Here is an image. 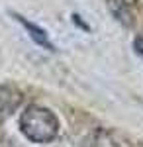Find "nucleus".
<instances>
[{
  "label": "nucleus",
  "instance_id": "nucleus-1",
  "mask_svg": "<svg viewBox=\"0 0 143 147\" xmlns=\"http://www.w3.org/2000/svg\"><path fill=\"white\" fill-rule=\"evenodd\" d=\"M18 125L22 136L32 143H49L59 136L61 122L51 108L39 104H30L24 108L18 118Z\"/></svg>",
  "mask_w": 143,
  "mask_h": 147
},
{
  "label": "nucleus",
  "instance_id": "nucleus-2",
  "mask_svg": "<svg viewBox=\"0 0 143 147\" xmlns=\"http://www.w3.org/2000/svg\"><path fill=\"white\" fill-rule=\"evenodd\" d=\"M14 18L22 24L24 30L28 32V35H30V37H32V39H33V41H35L39 47H43V49H47V51H55V45L51 43V39H49V35H47V32H45L43 28H39L37 24H33V22H30V20H26L24 16H20V14H14Z\"/></svg>",
  "mask_w": 143,
  "mask_h": 147
},
{
  "label": "nucleus",
  "instance_id": "nucleus-3",
  "mask_svg": "<svg viewBox=\"0 0 143 147\" xmlns=\"http://www.w3.org/2000/svg\"><path fill=\"white\" fill-rule=\"evenodd\" d=\"M20 102V92L10 84L0 86V120H4L12 108H16Z\"/></svg>",
  "mask_w": 143,
  "mask_h": 147
},
{
  "label": "nucleus",
  "instance_id": "nucleus-4",
  "mask_svg": "<svg viewBox=\"0 0 143 147\" xmlns=\"http://www.w3.org/2000/svg\"><path fill=\"white\" fill-rule=\"evenodd\" d=\"M133 49H135L139 55H143V35H137V37L133 39Z\"/></svg>",
  "mask_w": 143,
  "mask_h": 147
},
{
  "label": "nucleus",
  "instance_id": "nucleus-5",
  "mask_svg": "<svg viewBox=\"0 0 143 147\" xmlns=\"http://www.w3.org/2000/svg\"><path fill=\"white\" fill-rule=\"evenodd\" d=\"M0 147H16V145L10 143V141H0Z\"/></svg>",
  "mask_w": 143,
  "mask_h": 147
}]
</instances>
